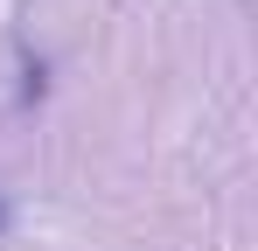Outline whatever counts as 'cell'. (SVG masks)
I'll return each instance as SVG.
<instances>
[{
	"label": "cell",
	"mask_w": 258,
	"mask_h": 251,
	"mask_svg": "<svg viewBox=\"0 0 258 251\" xmlns=\"http://www.w3.org/2000/svg\"><path fill=\"white\" fill-rule=\"evenodd\" d=\"M7 216H14V209H7V203H0V230H7Z\"/></svg>",
	"instance_id": "1"
}]
</instances>
